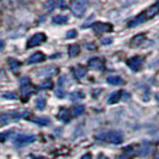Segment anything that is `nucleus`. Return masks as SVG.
<instances>
[{
	"instance_id": "1",
	"label": "nucleus",
	"mask_w": 159,
	"mask_h": 159,
	"mask_svg": "<svg viewBox=\"0 0 159 159\" xmlns=\"http://www.w3.org/2000/svg\"><path fill=\"white\" fill-rule=\"evenodd\" d=\"M97 140H102V141H107V143H121L123 141V135L121 132H105V133H99L95 136Z\"/></svg>"
},
{
	"instance_id": "2",
	"label": "nucleus",
	"mask_w": 159,
	"mask_h": 159,
	"mask_svg": "<svg viewBox=\"0 0 159 159\" xmlns=\"http://www.w3.org/2000/svg\"><path fill=\"white\" fill-rule=\"evenodd\" d=\"M86 8H88V2H86L85 0H77V1H73L71 5L72 13L77 17L83 16Z\"/></svg>"
},
{
	"instance_id": "3",
	"label": "nucleus",
	"mask_w": 159,
	"mask_h": 159,
	"mask_svg": "<svg viewBox=\"0 0 159 159\" xmlns=\"http://www.w3.org/2000/svg\"><path fill=\"white\" fill-rule=\"evenodd\" d=\"M35 140H36V136L32 135V134H19V135L16 138L15 143H16V146L22 147V146H25V145H28V143H34Z\"/></svg>"
},
{
	"instance_id": "4",
	"label": "nucleus",
	"mask_w": 159,
	"mask_h": 159,
	"mask_svg": "<svg viewBox=\"0 0 159 159\" xmlns=\"http://www.w3.org/2000/svg\"><path fill=\"white\" fill-rule=\"evenodd\" d=\"M44 41H46V35H44V34H42V32L35 34L34 36H31V39L28 42V47L29 48L36 47V46H39L41 43H43Z\"/></svg>"
},
{
	"instance_id": "5",
	"label": "nucleus",
	"mask_w": 159,
	"mask_h": 159,
	"mask_svg": "<svg viewBox=\"0 0 159 159\" xmlns=\"http://www.w3.org/2000/svg\"><path fill=\"white\" fill-rule=\"evenodd\" d=\"M128 67L132 70V71H139L141 68V65H143V59L140 56H135V57H132L127 61Z\"/></svg>"
},
{
	"instance_id": "6",
	"label": "nucleus",
	"mask_w": 159,
	"mask_h": 159,
	"mask_svg": "<svg viewBox=\"0 0 159 159\" xmlns=\"http://www.w3.org/2000/svg\"><path fill=\"white\" fill-rule=\"evenodd\" d=\"M93 30H95L96 34L111 31L112 25L111 24H108V23H96L95 25H93Z\"/></svg>"
},
{
	"instance_id": "7",
	"label": "nucleus",
	"mask_w": 159,
	"mask_h": 159,
	"mask_svg": "<svg viewBox=\"0 0 159 159\" xmlns=\"http://www.w3.org/2000/svg\"><path fill=\"white\" fill-rule=\"evenodd\" d=\"M103 67H104L103 61L101 59H97V57L90 60V62H89V68L90 70H93V71H102Z\"/></svg>"
},
{
	"instance_id": "8",
	"label": "nucleus",
	"mask_w": 159,
	"mask_h": 159,
	"mask_svg": "<svg viewBox=\"0 0 159 159\" xmlns=\"http://www.w3.org/2000/svg\"><path fill=\"white\" fill-rule=\"evenodd\" d=\"M152 150H153V147L151 146V143H143V145L139 147L138 153H139V156H140V157H146V156H148V154L151 153Z\"/></svg>"
},
{
	"instance_id": "9",
	"label": "nucleus",
	"mask_w": 159,
	"mask_h": 159,
	"mask_svg": "<svg viewBox=\"0 0 159 159\" xmlns=\"http://www.w3.org/2000/svg\"><path fill=\"white\" fill-rule=\"evenodd\" d=\"M34 91H35V89H34V86L30 85V84L22 85V89H20V95H22V98H23L24 101H26V99H28V97L31 95Z\"/></svg>"
},
{
	"instance_id": "10",
	"label": "nucleus",
	"mask_w": 159,
	"mask_h": 159,
	"mask_svg": "<svg viewBox=\"0 0 159 159\" xmlns=\"http://www.w3.org/2000/svg\"><path fill=\"white\" fill-rule=\"evenodd\" d=\"M44 59H46V56L43 55V53H41V52H37V53L32 54V55L29 57V60H28V64H37V62H42Z\"/></svg>"
},
{
	"instance_id": "11",
	"label": "nucleus",
	"mask_w": 159,
	"mask_h": 159,
	"mask_svg": "<svg viewBox=\"0 0 159 159\" xmlns=\"http://www.w3.org/2000/svg\"><path fill=\"white\" fill-rule=\"evenodd\" d=\"M146 15L145 13H141V15H139L138 17H135L134 19H132L129 23H128V26L129 28H133V26H138L139 24H141V23H143L145 20H146Z\"/></svg>"
},
{
	"instance_id": "12",
	"label": "nucleus",
	"mask_w": 159,
	"mask_h": 159,
	"mask_svg": "<svg viewBox=\"0 0 159 159\" xmlns=\"http://www.w3.org/2000/svg\"><path fill=\"white\" fill-rule=\"evenodd\" d=\"M159 13V1L158 2H156L154 5H152L151 7H148L147 8V11H146V17L147 18H152V17H154V16H157Z\"/></svg>"
},
{
	"instance_id": "13",
	"label": "nucleus",
	"mask_w": 159,
	"mask_h": 159,
	"mask_svg": "<svg viewBox=\"0 0 159 159\" xmlns=\"http://www.w3.org/2000/svg\"><path fill=\"white\" fill-rule=\"evenodd\" d=\"M19 115L18 112H8V114H2L1 115V126H5L10 120L12 119H18Z\"/></svg>"
},
{
	"instance_id": "14",
	"label": "nucleus",
	"mask_w": 159,
	"mask_h": 159,
	"mask_svg": "<svg viewBox=\"0 0 159 159\" xmlns=\"http://www.w3.org/2000/svg\"><path fill=\"white\" fill-rule=\"evenodd\" d=\"M73 72H74V75H75L77 79H81V78L85 77V74H86L85 67H81V66H75V67L73 68Z\"/></svg>"
},
{
	"instance_id": "15",
	"label": "nucleus",
	"mask_w": 159,
	"mask_h": 159,
	"mask_svg": "<svg viewBox=\"0 0 159 159\" xmlns=\"http://www.w3.org/2000/svg\"><path fill=\"white\" fill-rule=\"evenodd\" d=\"M55 72H56L55 67L50 66V67H46V68H43V70L39 71V74L42 75V77H50V75H52V74H54Z\"/></svg>"
},
{
	"instance_id": "16",
	"label": "nucleus",
	"mask_w": 159,
	"mask_h": 159,
	"mask_svg": "<svg viewBox=\"0 0 159 159\" xmlns=\"http://www.w3.org/2000/svg\"><path fill=\"white\" fill-rule=\"evenodd\" d=\"M107 81L110 84V85H121V84H123V80L121 79L120 77H117V75H110V77H108V79H107Z\"/></svg>"
},
{
	"instance_id": "17",
	"label": "nucleus",
	"mask_w": 159,
	"mask_h": 159,
	"mask_svg": "<svg viewBox=\"0 0 159 159\" xmlns=\"http://www.w3.org/2000/svg\"><path fill=\"white\" fill-rule=\"evenodd\" d=\"M57 117L61 120V121H64V122H68L71 120L70 112H68V110H66V109H61L59 111V114H57Z\"/></svg>"
},
{
	"instance_id": "18",
	"label": "nucleus",
	"mask_w": 159,
	"mask_h": 159,
	"mask_svg": "<svg viewBox=\"0 0 159 159\" xmlns=\"http://www.w3.org/2000/svg\"><path fill=\"white\" fill-rule=\"evenodd\" d=\"M32 122L37 123V125H41V126H48L50 125V120L48 117H32L31 119Z\"/></svg>"
},
{
	"instance_id": "19",
	"label": "nucleus",
	"mask_w": 159,
	"mask_h": 159,
	"mask_svg": "<svg viewBox=\"0 0 159 159\" xmlns=\"http://www.w3.org/2000/svg\"><path fill=\"white\" fill-rule=\"evenodd\" d=\"M8 66H10V68L12 70L13 72H17L19 70V67H20V62L19 61H17L16 59H8Z\"/></svg>"
},
{
	"instance_id": "20",
	"label": "nucleus",
	"mask_w": 159,
	"mask_h": 159,
	"mask_svg": "<svg viewBox=\"0 0 159 159\" xmlns=\"http://www.w3.org/2000/svg\"><path fill=\"white\" fill-rule=\"evenodd\" d=\"M80 52V48L79 46H77V44H72L70 46V49H68V54L71 57H75V56L79 54Z\"/></svg>"
},
{
	"instance_id": "21",
	"label": "nucleus",
	"mask_w": 159,
	"mask_h": 159,
	"mask_svg": "<svg viewBox=\"0 0 159 159\" xmlns=\"http://www.w3.org/2000/svg\"><path fill=\"white\" fill-rule=\"evenodd\" d=\"M67 22H68V18L64 15H59V16L54 17V19H53L54 24H66Z\"/></svg>"
},
{
	"instance_id": "22",
	"label": "nucleus",
	"mask_w": 159,
	"mask_h": 159,
	"mask_svg": "<svg viewBox=\"0 0 159 159\" xmlns=\"http://www.w3.org/2000/svg\"><path fill=\"white\" fill-rule=\"evenodd\" d=\"M36 108H37L39 110H43V109L46 108V99H44L43 97L37 98V101H36Z\"/></svg>"
},
{
	"instance_id": "23",
	"label": "nucleus",
	"mask_w": 159,
	"mask_h": 159,
	"mask_svg": "<svg viewBox=\"0 0 159 159\" xmlns=\"http://www.w3.org/2000/svg\"><path fill=\"white\" fill-rule=\"evenodd\" d=\"M85 110V108H84V105H75L74 108H73V115L74 116H79L81 115L83 112Z\"/></svg>"
},
{
	"instance_id": "24",
	"label": "nucleus",
	"mask_w": 159,
	"mask_h": 159,
	"mask_svg": "<svg viewBox=\"0 0 159 159\" xmlns=\"http://www.w3.org/2000/svg\"><path fill=\"white\" fill-rule=\"evenodd\" d=\"M121 93H122V92H119V91L111 93L110 97H109V103H116L120 99V95H121Z\"/></svg>"
},
{
	"instance_id": "25",
	"label": "nucleus",
	"mask_w": 159,
	"mask_h": 159,
	"mask_svg": "<svg viewBox=\"0 0 159 159\" xmlns=\"http://www.w3.org/2000/svg\"><path fill=\"white\" fill-rule=\"evenodd\" d=\"M143 39H145L143 35H138V36H135V37L133 39V41H132V46H139L143 41Z\"/></svg>"
},
{
	"instance_id": "26",
	"label": "nucleus",
	"mask_w": 159,
	"mask_h": 159,
	"mask_svg": "<svg viewBox=\"0 0 159 159\" xmlns=\"http://www.w3.org/2000/svg\"><path fill=\"white\" fill-rule=\"evenodd\" d=\"M84 98V93L83 92H72L71 93V99L72 101H79V99H83Z\"/></svg>"
},
{
	"instance_id": "27",
	"label": "nucleus",
	"mask_w": 159,
	"mask_h": 159,
	"mask_svg": "<svg viewBox=\"0 0 159 159\" xmlns=\"http://www.w3.org/2000/svg\"><path fill=\"white\" fill-rule=\"evenodd\" d=\"M2 97L6 98V99H16L17 98V96L15 92H6V93L2 95Z\"/></svg>"
},
{
	"instance_id": "28",
	"label": "nucleus",
	"mask_w": 159,
	"mask_h": 159,
	"mask_svg": "<svg viewBox=\"0 0 159 159\" xmlns=\"http://www.w3.org/2000/svg\"><path fill=\"white\" fill-rule=\"evenodd\" d=\"M77 31L75 30H70V31H67V34H66V37L67 39H74V37H77Z\"/></svg>"
},
{
	"instance_id": "29",
	"label": "nucleus",
	"mask_w": 159,
	"mask_h": 159,
	"mask_svg": "<svg viewBox=\"0 0 159 159\" xmlns=\"http://www.w3.org/2000/svg\"><path fill=\"white\" fill-rule=\"evenodd\" d=\"M56 96H57V97H60V98H62V97L65 96L64 91H62V86H61V84H60L59 89L56 90Z\"/></svg>"
},
{
	"instance_id": "30",
	"label": "nucleus",
	"mask_w": 159,
	"mask_h": 159,
	"mask_svg": "<svg viewBox=\"0 0 159 159\" xmlns=\"http://www.w3.org/2000/svg\"><path fill=\"white\" fill-rule=\"evenodd\" d=\"M50 86H52V81L50 80H47V81L41 84V89H49Z\"/></svg>"
},
{
	"instance_id": "31",
	"label": "nucleus",
	"mask_w": 159,
	"mask_h": 159,
	"mask_svg": "<svg viewBox=\"0 0 159 159\" xmlns=\"http://www.w3.org/2000/svg\"><path fill=\"white\" fill-rule=\"evenodd\" d=\"M56 5H57V4H56L55 1H50V2L46 4V6H47L48 11H52V10H53V7H54V6H56Z\"/></svg>"
},
{
	"instance_id": "32",
	"label": "nucleus",
	"mask_w": 159,
	"mask_h": 159,
	"mask_svg": "<svg viewBox=\"0 0 159 159\" xmlns=\"http://www.w3.org/2000/svg\"><path fill=\"white\" fill-rule=\"evenodd\" d=\"M81 159H91V154L86 153V154H84V156L81 157Z\"/></svg>"
},
{
	"instance_id": "33",
	"label": "nucleus",
	"mask_w": 159,
	"mask_h": 159,
	"mask_svg": "<svg viewBox=\"0 0 159 159\" xmlns=\"http://www.w3.org/2000/svg\"><path fill=\"white\" fill-rule=\"evenodd\" d=\"M110 42H111V39H108V40H102V43H104V44H105V43H110Z\"/></svg>"
},
{
	"instance_id": "34",
	"label": "nucleus",
	"mask_w": 159,
	"mask_h": 159,
	"mask_svg": "<svg viewBox=\"0 0 159 159\" xmlns=\"http://www.w3.org/2000/svg\"><path fill=\"white\" fill-rule=\"evenodd\" d=\"M116 159H127V157H125V156H120V157H117Z\"/></svg>"
},
{
	"instance_id": "35",
	"label": "nucleus",
	"mask_w": 159,
	"mask_h": 159,
	"mask_svg": "<svg viewBox=\"0 0 159 159\" xmlns=\"http://www.w3.org/2000/svg\"><path fill=\"white\" fill-rule=\"evenodd\" d=\"M99 159H109V158H107V157H105V156H103V154H102V156H101V157H99Z\"/></svg>"
},
{
	"instance_id": "36",
	"label": "nucleus",
	"mask_w": 159,
	"mask_h": 159,
	"mask_svg": "<svg viewBox=\"0 0 159 159\" xmlns=\"http://www.w3.org/2000/svg\"><path fill=\"white\" fill-rule=\"evenodd\" d=\"M35 159H46V158H42V157H40V158H35Z\"/></svg>"
}]
</instances>
